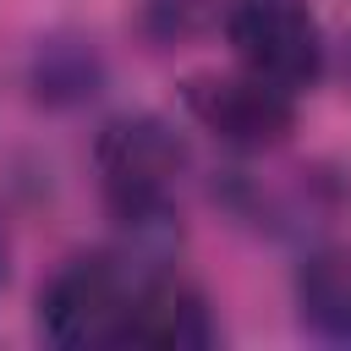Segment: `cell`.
Instances as JSON below:
<instances>
[{
  "label": "cell",
  "instance_id": "obj_1",
  "mask_svg": "<svg viewBox=\"0 0 351 351\" xmlns=\"http://www.w3.org/2000/svg\"><path fill=\"white\" fill-rule=\"evenodd\" d=\"M93 176H99L104 208L132 236H154L176 214L181 176H186V143L154 110L115 115L93 137Z\"/></svg>",
  "mask_w": 351,
  "mask_h": 351
},
{
  "label": "cell",
  "instance_id": "obj_8",
  "mask_svg": "<svg viewBox=\"0 0 351 351\" xmlns=\"http://www.w3.org/2000/svg\"><path fill=\"white\" fill-rule=\"evenodd\" d=\"M33 82H38L44 99H82L99 82V60L82 44H44L38 66H33Z\"/></svg>",
  "mask_w": 351,
  "mask_h": 351
},
{
  "label": "cell",
  "instance_id": "obj_2",
  "mask_svg": "<svg viewBox=\"0 0 351 351\" xmlns=\"http://www.w3.org/2000/svg\"><path fill=\"white\" fill-rule=\"evenodd\" d=\"M154 269L132 252H77L38 291V335L60 351L126 346L132 307Z\"/></svg>",
  "mask_w": 351,
  "mask_h": 351
},
{
  "label": "cell",
  "instance_id": "obj_7",
  "mask_svg": "<svg viewBox=\"0 0 351 351\" xmlns=\"http://www.w3.org/2000/svg\"><path fill=\"white\" fill-rule=\"evenodd\" d=\"M230 0H137V27L154 44H181L208 22H225Z\"/></svg>",
  "mask_w": 351,
  "mask_h": 351
},
{
  "label": "cell",
  "instance_id": "obj_4",
  "mask_svg": "<svg viewBox=\"0 0 351 351\" xmlns=\"http://www.w3.org/2000/svg\"><path fill=\"white\" fill-rule=\"evenodd\" d=\"M186 115L230 154H269L296 132V93L252 77V71H208L181 82Z\"/></svg>",
  "mask_w": 351,
  "mask_h": 351
},
{
  "label": "cell",
  "instance_id": "obj_3",
  "mask_svg": "<svg viewBox=\"0 0 351 351\" xmlns=\"http://www.w3.org/2000/svg\"><path fill=\"white\" fill-rule=\"evenodd\" d=\"M230 60L285 93H313L329 71V38L307 0H230L225 11Z\"/></svg>",
  "mask_w": 351,
  "mask_h": 351
},
{
  "label": "cell",
  "instance_id": "obj_5",
  "mask_svg": "<svg viewBox=\"0 0 351 351\" xmlns=\"http://www.w3.org/2000/svg\"><path fill=\"white\" fill-rule=\"evenodd\" d=\"M219 340V324H214V307L208 296L170 274V269H154L143 280V296L132 307V324H126V346H143V351H208Z\"/></svg>",
  "mask_w": 351,
  "mask_h": 351
},
{
  "label": "cell",
  "instance_id": "obj_6",
  "mask_svg": "<svg viewBox=\"0 0 351 351\" xmlns=\"http://www.w3.org/2000/svg\"><path fill=\"white\" fill-rule=\"evenodd\" d=\"M296 318L329 346H351V252L318 247L296 263Z\"/></svg>",
  "mask_w": 351,
  "mask_h": 351
}]
</instances>
